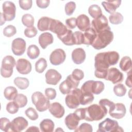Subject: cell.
Listing matches in <instances>:
<instances>
[{
	"mask_svg": "<svg viewBox=\"0 0 132 132\" xmlns=\"http://www.w3.org/2000/svg\"><path fill=\"white\" fill-rule=\"evenodd\" d=\"M13 101L18 104L19 108H23L25 107L27 103V98L25 95L20 93L17 95Z\"/></svg>",
	"mask_w": 132,
	"mask_h": 132,
	"instance_id": "40",
	"label": "cell"
},
{
	"mask_svg": "<svg viewBox=\"0 0 132 132\" xmlns=\"http://www.w3.org/2000/svg\"><path fill=\"white\" fill-rule=\"evenodd\" d=\"M109 20L112 24H119L123 22V16L120 12H115L109 15Z\"/></svg>",
	"mask_w": 132,
	"mask_h": 132,
	"instance_id": "36",
	"label": "cell"
},
{
	"mask_svg": "<svg viewBox=\"0 0 132 132\" xmlns=\"http://www.w3.org/2000/svg\"><path fill=\"white\" fill-rule=\"evenodd\" d=\"M127 89L125 86L122 84H118L113 87V92L116 95L118 96H123L126 93Z\"/></svg>",
	"mask_w": 132,
	"mask_h": 132,
	"instance_id": "39",
	"label": "cell"
},
{
	"mask_svg": "<svg viewBox=\"0 0 132 132\" xmlns=\"http://www.w3.org/2000/svg\"><path fill=\"white\" fill-rule=\"evenodd\" d=\"M74 113L78 117L80 120H85L86 114V108H80L77 109Z\"/></svg>",
	"mask_w": 132,
	"mask_h": 132,
	"instance_id": "56",
	"label": "cell"
},
{
	"mask_svg": "<svg viewBox=\"0 0 132 132\" xmlns=\"http://www.w3.org/2000/svg\"><path fill=\"white\" fill-rule=\"evenodd\" d=\"M71 75L74 79L79 81L82 79L84 77V72L82 70L78 69H74Z\"/></svg>",
	"mask_w": 132,
	"mask_h": 132,
	"instance_id": "52",
	"label": "cell"
},
{
	"mask_svg": "<svg viewBox=\"0 0 132 132\" xmlns=\"http://www.w3.org/2000/svg\"><path fill=\"white\" fill-rule=\"evenodd\" d=\"M107 54L110 62V65H113L116 64L120 58V55L119 53L116 51H109L107 52Z\"/></svg>",
	"mask_w": 132,
	"mask_h": 132,
	"instance_id": "42",
	"label": "cell"
},
{
	"mask_svg": "<svg viewBox=\"0 0 132 132\" xmlns=\"http://www.w3.org/2000/svg\"><path fill=\"white\" fill-rule=\"evenodd\" d=\"M31 64L27 59L20 58L18 60L16 64V69L19 73L26 75L31 72Z\"/></svg>",
	"mask_w": 132,
	"mask_h": 132,
	"instance_id": "16",
	"label": "cell"
},
{
	"mask_svg": "<svg viewBox=\"0 0 132 132\" xmlns=\"http://www.w3.org/2000/svg\"><path fill=\"white\" fill-rule=\"evenodd\" d=\"M39 128L36 126H31L29 127L26 131H39Z\"/></svg>",
	"mask_w": 132,
	"mask_h": 132,
	"instance_id": "59",
	"label": "cell"
},
{
	"mask_svg": "<svg viewBox=\"0 0 132 132\" xmlns=\"http://www.w3.org/2000/svg\"><path fill=\"white\" fill-rule=\"evenodd\" d=\"M94 80H90L86 81L81 86L80 90L82 93L89 92L92 93V85Z\"/></svg>",
	"mask_w": 132,
	"mask_h": 132,
	"instance_id": "51",
	"label": "cell"
},
{
	"mask_svg": "<svg viewBox=\"0 0 132 132\" xmlns=\"http://www.w3.org/2000/svg\"><path fill=\"white\" fill-rule=\"evenodd\" d=\"M49 30L56 34L57 37L60 39L68 32V29L59 20L52 19Z\"/></svg>",
	"mask_w": 132,
	"mask_h": 132,
	"instance_id": "11",
	"label": "cell"
},
{
	"mask_svg": "<svg viewBox=\"0 0 132 132\" xmlns=\"http://www.w3.org/2000/svg\"><path fill=\"white\" fill-rule=\"evenodd\" d=\"M46 82L49 85H56L62 78L61 75L55 69H50L46 72Z\"/></svg>",
	"mask_w": 132,
	"mask_h": 132,
	"instance_id": "17",
	"label": "cell"
},
{
	"mask_svg": "<svg viewBox=\"0 0 132 132\" xmlns=\"http://www.w3.org/2000/svg\"><path fill=\"white\" fill-rule=\"evenodd\" d=\"M92 28L95 30L96 34L106 29L110 30V27L108 25V21L104 15L93 19L91 22Z\"/></svg>",
	"mask_w": 132,
	"mask_h": 132,
	"instance_id": "10",
	"label": "cell"
},
{
	"mask_svg": "<svg viewBox=\"0 0 132 132\" xmlns=\"http://www.w3.org/2000/svg\"><path fill=\"white\" fill-rule=\"evenodd\" d=\"M52 20V18L47 16H43L41 18L38 22V29L41 31L49 30Z\"/></svg>",
	"mask_w": 132,
	"mask_h": 132,
	"instance_id": "26",
	"label": "cell"
},
{
	"mask_svg": "<svg viewBox=\"0 0 132 132\" xmlns=\"http://www.w3.org/2000/svg\"><path fill=\"white\" fill-rule=\"evenodd\" d=\"M6 20L4 18V16H3V13H1V25H3L6 22Z\"/></svg>",
	"mask_w": 132,
	"mask_h": 132,
	"instance_id": "60",
	"label": "cell"
},
{
	"mask_svg": "<svg viewBox=\"0 0 132 132\" xmlns=\"http://www.w3.org/2000/svg\"><path fill=\"white\" fill-rule=\"evenodd\" d=\"M73 36L75 44L80 45L83 44L84 40V34L81 31H75L74 33H73Z\"/></svg>",
	"mask_w": 132,
	"mask_h": 132,
	"instance_id": "49",
	"label": "cell"
},
{
	"mask_svg": "<svg viewBox=\"0 0 132 132\" xmlns=\"http://www.w3.org/2000/svg\"><path fill=\"white\" fill-rule=\"evenodd\" d=\"M45 95L46 97L50 100H54L56 97V91L55 89L52 88H48L45 90Z\"/></svg>",
	"mask_w": 132,
	"mask_h": 132,
	"instance_id": "54",
	"label": "cell"
},
{
	"mask_svg": "<svg viewBox=\"0 0 132 132\" xmlns=\"http://www.w3.org/2000/svg\"><path fill=\"white\" fill-rule=\"evenodd\" d=\"M121 3V0L107 1L102 2V5L107 12L112 14L116 12V10L120 6Z\"/></svg>",
	"mask_w": 132,
	"mask_h": 132,
	"instance_id": "24",
	"label": "cell"
},
{
	"mask_svg": "<svg viewBox=\"0 0 132 132\" xmlns=\"http://www.w3.org/2000/svg\"><path fill=\"white\" fill-rule=\"evenodd\" d=\"M93 131L92 126L87 123H82L78 127H77L74 131L75 132H80V131H87V132H92Z\"/></svg>",
	"mask_w": 132,
	"mask_h": 132,
	"instance_id": "48",
	"label": "cell"
},
{
	"mask_svg": "<svg viewBox=\"0 0 132 132\" xmlns=\"http://www.w3.org/2000/svg\"><path fill=\"white\" fill-rule=\"evenodd\" d=\"M81 94L80 89L76 88L67 94L65 98L67 106L70 109H75L80 105V98Z\"/></svg>",
	"mask_w": 132,
	"mask_h": 132,
	"instance_id": "6",
	"label": "cell"
},
{
	"mask_svg": "<svg viewBox=\"0 0 132 132\" xmlns=\"http://www.w3.org/2000/svg\"><path fill=\"white\" fill-rule=\"evenodd\" d=\"M16 64L15 60L13 57L7 55L4 57L2 62L1 74L4 78H9L11 76L13 69Z\"/></svg>",
	"mask_w": 132,
	"mask_h": 132,
	"instance_id": "4",
	"label": "cell"
},
{
	"mask_svg": "<svg viewBox=\"0 0 132 132\" xmlns=\"http://www.w3.org/2000/svg\"><path fill=\"white\" fill-rule=\"evenodd\" d=\"M79 81L76 80L71 75H68L66 79L63 81L59 85V90L63 94H68L72 90L77 88Z\"/></svg>",
	"mask_w": 132,
	"mask_h": 132,
	"instance_id": "8",
	"label": "cell"
},
{
	"mask_svg": "<svg viewBox=\"0 0 132 132\" xmlns=\"http://www.w3.org/2000/svg\"><path fill=\"white\" fill-rule=\"evenodd\" d=\"M25 114L30 120L32 121L37 120L39 117L38 114L36 110L32 107H29L25 110Z\"/></svg>",
	"mask_w": 132,
	"mask_h": 132,
	"instance_id": "45",
	"label": "cell"
},
{
	"mask_svg": "<svg viewBox=\"0 0 132 132\" xmlns=\"http://www.w3.org/2000/svg\"><path fill=\"white\" fill-rule=\"evenodd\" d=\"M113 39V32L109 29H106L96 34L95 39L91 45L95 49L99 50L106 47Z\"/></svg>",
	"mask_w": 132,
	"mask_h": 132,
	"instance_id": "2",
	"label": "cell"
},
{
	"mask_svg": "<svg viewBox=\"0 0 132 132\" xmlns=\"http://www.w3.org/2000/svg\"><path fill=\"white\" fill-rule=\"evenodd\" d=\"M88 12L94 19L98 18L103 15L102 9L97 5H91L88 8Z\"/></svg>",
	"mask_w": 132,
	"mask_h": 132,
	"instance_id": "32",
	"label": "cell"
},
{
	"mask_svg": "<svg viewBox=\"0 0 132 132\" xmlns=\"http://www.w3.org/2000/svg\"><path fill=\"white\" fill-rule=\"evenodd\" d=\"M19 3L20 7L23 10H28L32 7V1L31 0H20Z\"/></svg>",
	"mask_w": 132,
	"mask_h": 132,
	"instance_id": "53",
	"label": "cell"
},
{
	"mask_svg": "<svg viewBox=\"0 0 132 132\" xmlns=\"http://www.w3.org/2000/svg\"><path fill=\"white\" fill-rule=\"evenodd\" d=\"M96 36V33L95 30L92 28L90 27L87 29L84 34V43L83 44L90 45H92Z\"/></svg>",
	"mask_w": 132,
	"mask_h": 132,
	"instance_id": "25",
	"label": "cell"
},
{
	"mask_svg": "<svg viewBox=\"0 0 132 132\" xmlns=\"http://www.w3.org/2000/svg\"><path fill=\"white\" fill-rule=\"evenodd\" d=\"M15 85L20 89L25 90L27 89L29 85V80L25 77H17L14 79Z\"/></svg>",
	"mask_w": 132,
	"mask_h": 132,
	"instance_id": "30",
	"label": "cell"
},
{
	"mask_svg": "<svg viewBox=\"0 0 132 132\" xmlns=\"http://www.w3.org/2000/svg\"><path fill=\"white\" fill-rule=\"evenodd\" d=\"M108 110L104 107L97 104H92L86 108L85 120L89 122L99 121L104 118Z\"/></svg>",
	"mask_w": 132,
	"mask_h": 132,
	"instance_id": "1",
	"label": "cell"
},
{
	"mask_svg": "<svg viewBox=\"0 0 132 132\" xmlns=\"http://www.w3.org/2000/svg\"><path fill=\"white\" fill-rule=\"evenodd\" d=\"M48 110L54 117L58 119L62 118L65 112L64 107L58 102H54L51 104Z\"/></svg>",
	"mask_w": 132,
	"mask_h": 132,
	"instance_id": "19",
	"label": "cell"
},
{
	"mask_svg": "<svg viewBox=\"0 0 132 132\" xmlns=\"http://www.w3.org/2000/svg\"><path fill=\"white\" fill-rule=\"evenodd\" d=\"M34 21V18L30 14H25L22 18V22L23 24L27 27L33 26Z\"/></svg>",
	"mask_w": 132,
	"mask_h": 132,
	"instance_id": "38",
	"label": "cell"
},
{
	"mask_svg": "<svg viewBox=\"0 0 132 132\" xmlns=\"http://www.w3.org/2000/svg\"><path fill=\"white\" fill-rule=\"evenodd\" d=\"M65 24L69 29H74L76 26V19L70 18L65 20Z\"/></svg>",
	"mask_w": 132,
	"mask_h": 132,
	"instance_id": "55",
	"label": "cell"
},
{
	"mask_svg": "<svg viewBox=\"0 0 132 132\" xmlns=\"http://www.w3.org/2000/svg\"><path fill=\"white\" fill-rule=\"evenodd\" d=\"M105 80L110 81L113 84L121 82L123 80V74L118 69L111 68L108 70Z\"/></svg>",
	"mask_w": 132,
	"mask_h": 132,
	"instance_id": "15",
	"label": "cell"
},
{
	"mask_svg": "<svg viewBox=\"0 0 132 132\" xmlns=\"http://www.w3.org/2000/svg\"><path fill=\"white\" fill-rule=\"evenodd\" d=\"M31 101L37 110L39 112H43L49 108L50 102L49 100L39 91L33 93L31 95Z\"/></svg>",
	"mask_w": 132,
	"mask_h": 132,
	"instance_id": "3",
	"label": "cell"
},
{
	"mask_svg": "<svg viewBox=\"0 0 132 132\" xmlns=\"http://www.w3.org/2000/svg\"><path fill=\"white\" fill-rule=\"evenodd\" d=\"M19 107L14 101L10 102L7 104L6 110L10 114H15L19 110Z\"/></svg>",
	"mask_w": 132,
	"mask_h": 132,
	"instance_id": "46",
	"label": "cell"
},
{
	"mask_svg": "<svg viewBox=\"0 0 132 132\" xmlns=\"http://www.w3.org/2000/svg\"><path fill=\"white\" fill-rule=\"evenodd\" d=\"M59 39L66 45L71 46L75 44L73 32L70 29H68V32Z\"/></svg>",
	"mask_w": 132,
	"mask_h": 132,
	"instance_id": "31",
	"label": "cell"
},
{
	"mask_svg": "<svg viewBox=\"0 0 132 132\" xmlns=\"http://www.w3.org/2000/svg\"><path fill=\"white\" fill-rule=\"evenodd\" d=\"M76 26L82 31H85L90 28V22L88 16L84 14L78 15L76 18Z\"/></svg>",
	"mask_w": 132,
	"mask_h": 132,
	"instance_id": "21",
	"label": "cell"
},
{
	"mask_svg": "<svg viewBox=\"0 0 132 132\" xmlns=\"http://www.w3.org/2000/svg\"><path fill=\"white\" fill-rule=\"evenodd\" d=\"M27 54L30 59H36L40 55V50L37 45L34 44L30 45L27 48Z\"/></svg>",
	"mask_w": 132,
	"mask_h": 132,
	"instance_id": "33",
	"label": "cell"
},
{
	"mask_svg": "<svg viewBox=\"0 0 132 132\" xmlns=\"http://www.w3.org/2000/svg\"><path fill=\"white\" fill-rule=\"evenodd\" d=\"M86 57V52L82 48H75L72 52V60L76 64H80L83 63Z\"/></svg>",
	"mask_w": 132,
	"mask_h": 132,
	"instance_id": "20",
	"label": "cell"
},
{
	"mask_svg": "<svg viewBox=\"0 0 132 132\" xmlns=\"http://www.w3.org/2000/svg\"><path fill=\"white\" fill-rule=\"evenodd\" d=\"M28 125V121L22 117L14 118L11 122L10 131H21L26 128Z\"/></svg>",
	"mask_w": 132,
	"mask_h": 132,
	"instance_id": "14",
	"label": "cell"
},
{
	"mask_svg": "<svg viewBox=\"0 0 132 132\" xmlns=\"http://www.w3.org/2000/svg\"><path fill=\"white\" fill-rule=\"evenodd\" d=\"M11 122L6 118H1L0 119V128L3 131H10Z\"/></svg>",
	"mask_w": 132,
	"mask_h": 132,
	"instance_id": "43",
	"label": "cell"
},
{
	"mask_svg": "<svg viewBox=\"0 0 132 132\" xmlns=\"http://www.w3.org/2000/svg\"><path fill=\"white\" fill-rule=\"evenodd\" d=\"M38 41L40 46L43 49H45L48 45L53 43L54 38L52 34L46 32L41 34L39 36Z\"/></svg>",
	"mask_w": 132,
	"mask_h": 132,
	"instance_id": "23",
	"label": "cell"
},
{
	"mask_svg": "<svg viewBox=\"0 0 132 132\" xmlns=\"http://www.w3.org/2000/svg\"><path fill=\"white\" fill-rule=\"evenodd\" d=\"M105 88L104 84L101 81H93L92 85V93L95 94H100Z\"/></svg>",
	"mask_w": 132,
	"mask_h": 132,
	"instance_id": "35",
	"label": "cell"
},
{
	"mask_svg": "<svg viewBox=\"0 0 132 132\" xmlns=\"http://www.w3.org/2000/svg\"><path fill=\"white\" fill-rule=\"evenodd\" d=\"M99 105L104 107L106 109L108 110V112H110L113 110L115 104L113 102L110 101L108 99L104 98L102 99L99 101Z\"/></svg>",
	"mask_w": 132,
	"mask_h": 132,
	"instance_id": "41",
	"label": "cell"
},
{
	"mask_svg": "<svg viewBox=\"0 0 132 132\" xmlns=\"http://www.w3.org/2000/svg\"><path fill=\"white\" fill-rule=\"evenodd\" d=\"M54 122L49 119L43 120L40 123V128L41 131L43 132H52L54 128Z\"/></svg>",
	"mask_w": 132,
	"mask_h": 132,
	"instance_id": "27",
	"label": "cell"
},
{
	"mask_svg": "<svg viewBox=\"0 0 132 132\" xmlns=\"http://www.w3.org/2000/svg\"><path fill=\"white\" fill-rule=\"evenodd\" d=\"M94 98L93 93L89 92H81L80 98V104L82 105H86L91 103L94 100Z\"/></svg>",
	"mask_w": 132,
	"mask_h": 132,
	"instance_id": "34",
	"label": "cell"
},
{
	"mask_svg": "<svg viewBox=\"0 0 132 132\" xmlns=\"http://www.w3.org/2000/svg\"><path fill=\"white\" fill-rule=\"evenodd\" d=\"M94 66L95 71H106L108 70L110 67L107 52L100 53L96 55L95 58Z\"/></svg>",
	"mask_w": 132,
	"mask_h": 132,
	"instance_id": "7",
	"label": "cell"
},
{
	"mask_svg": "<svg viewBox=\"0 0 132 132\" xmlns=\"http://www.w3.org/2000/svg\"><path fill=\"white\" fill-rule=\"evenodd\" d=\"M38 33L37 29L35 27L31 26L26 28L24 30V35L26 37L31 38L35 37Z\"/></svg>",
	"mask_w": 132,
	"mask_h": 132,
	"instance_id": "50",
	"label": "cell"
},
{
	"mask_svg": "<svg viewBox=\"0 0 132 132\" xmlns=\"http://www.w3.org/2000/svg\"><path fill=\"white\" fill-rule=\"evenodd\" d=\"M79 121V119L74 113H71L65 117L64 122L69 129L75 130L77 127Z\"/></svg>",
	"mask_w": 132,
	"mask_h": 132,
	"instance_id": "22",
	"label": "cell"
},
{
	"mask_svg": "<svg viewBox=\"0 0 132 132\" xmlns=\"http://www.w3.org/2000/svg\"><path fill=\"white\" fill-rule=\"evenodd\" d=\"M76 8V4L74 2H69L65 5V12L67 15H71Z\"/></svg>",
	"mask_w": 132,
	"mask_h": 132,
	"instance_id": "47",
	"label": "cell"
},
{
	"mask_svg": "<svg viewBox=\"0 0 132 132\" xmlns=\"http://www.w3.org/2000/svg\"><path fill=\"white\" fill-rule=\"evenodd\" d=\"M3 14L6 21H11L15 17L16 7L11 1H6L2 5Z\"/></svg>",
	"mask_w": 132,
	"mask_h": 132,
	"instance_id": "9",
	"label": "cell"
},
{
	"mask_svg": "<svg viewBox=\"0 0 132 132\" xmlns=\"http://www.w3.org/2000/svg\"><path fill=\"white\" fill-rule=\"evenodd\" d=\"M16 33V29L15 26L9 25L3 29V35L7 37H11Z\"/></svg>",
	"mask_w": 132,
	"mask_h": 132,
	"instance_id": "44",
	"label": "cell"
},
{
	"mask_svg": "<svg viewBox=\"0 0 132 132\" xmlns=\"http://www.w3.org/2000/svg\"><path fill=\"white\" fill-rule=\"evenodd\" d=\"M119 66L120 69L124 72H128L131 70V60L129 57L124 56L120 60Z\"/></svg>",
	"mask_w": 132,
	"mask_h": 132,
	"instance_id": "28",
	"label": "cell"
},
{
	"mask_svg": "<svg viewBox=\"0 0 132 132\" xmlns=\"http://www.w3.org/2000/svg\"><path fill=\"white\" fill-rule=\"evenodd\" d=\"M18 94L17 89L12 86H9L6 87L4 91V95L5 97L9 101L14 100Z\"/></svg>",
	"mask_w": 132,
	"mask_h": 132,
	"instance_id": "29",
	"label": "cell"
},
{
	"mask_svg": "<svg viewBox=\"0 0 132 132\" xmlns=\"http://www.w3.org/2000/svg\"><path fill=\"white\" fill-rule=\"evenodd\" d=\"M11 50L16 56L22 55L26 50V42L21 38L14 39L11 44Z\"/></svg>",
	"mask_w": 132,
	"mask_h": 132,
	"instance_id": "13",
	"label": "cell"
},
{
	"mask_svg": "<svg viewBox=\"0 0 132 132\" xmlns=\"http://www.w3.org/2000/svg\"><path fill=\"white\" fill-rule=\"evenodd\" d=\"M47 61L44 58H40L35 63V69L36 72L42 73L47 67Z\"/></svg>",
	"mask_w": 132,
	"mask_h": 132,
	"instance_id": "37",
	"label": "cell"
},
{
	"mask_svg": "<svg viewBox=\"0 0 132 132\" xmlns=\"http://www.w3.org/2000/svg\"><path fill=\"white\" fill-rule=\"evenodd\" d=\"M66 58L65 52L61 48H57L52 52L50 56V62L54 65H60L62 63Z\"/></svg>",
	"mask_w": 132,
	"mask_h": 132,
	"instance_id": "12",
	"label": "cell"
},
{
	"mask_svg": "<svg viewBox=\"0 0 132 132\" xmlns=\"http://www.w3.org/2000/svg\"><path fill=\"white\" fill-rule=\"evenodd\" d=\"M125 84L127 86L131 88V71L127 72V77L125 81Z\"/></svg>",
	"mask_w": 132,
	"mask_h": 132,
	"instance_id": "58",
	"label": "cell"
},
{
	"mask_svg": "<svg viewBox=\"0 0 132 132\" xmlns=\"http://www.w3.org/2000/svg\"><path fill=\"white\" fill-rule=\"evenodd\" d=\"M126 112L125 106L122 103H118L114 105L113 110L109 113L111 117L117 119H120L125 116Z\"/></svg>",
	"mask_w": 132,
	"mask_h": 132,
	"instance_id": "18",
	"label": "cell"
},
{
	"mask_svg": "<svg viewBox=\"0 0 132 132\" xmlns=\"http://www.w3.org/2000/svg\"><path fill=\"white\" fill-rule=\"evenodd\" d=\"M50 3V1L49 0H37L36 4L38 7L44 9L47 8Z\"/></svg>",
	"mask_w": 132,
	"mask_h": 132,
	"instance_id": "57",
	"label": "cell"
},
{
	"mask_svg": "<svg viewBox=\"0 0 132 132\" xmlns=\"http://www.w3.org/2000/svg\"><path fill=\"white\" fill-rule=\"evenodd\" d=\"M97 131L99 132H115L124 131L122 128L119 126L118 122L110 118H106L98 124V129Z\"/></svg>",
	"mask_w": 132,
	"mask_h": 132,
	"instance_id": "5",
	"label": "cell"
}]
</instances>
